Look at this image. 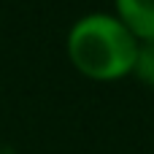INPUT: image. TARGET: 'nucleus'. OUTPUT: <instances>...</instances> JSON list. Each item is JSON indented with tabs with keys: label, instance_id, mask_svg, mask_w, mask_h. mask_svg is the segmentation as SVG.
Listing matches in <instances>:
<instances>
[{
	"label": "nucleus",
	"instance_id": "1",
	"mask_svg": "<svg viewBox=\"0 0 154 154\" xmlns=\"http://www.w3.org/2000/svg\"><path fill=\"white\" fill-rule=\"evenodd\" d=\"M138 38L114 11L81 14L65 32V54L76 73L97 84H114L133 76Z\"/></svg>",
	"mask_w": 154,
	"mask_h": 154
},
{
	"label": "nucleus",
	"instance_id": "2",
	"mask_svg": "<svg viewBox=\"0 0 154 154\" xmlns=\"http://www.w3.org/2000/svg\"><path fill=\"white\" fill-rule=\"evenodd\" d=\"M114 14L138 41L154 38V0H114Z\"/></svg>",
	"mask_w": 154,
	"mask_h": 154
},
{
	"label": "nucleus",
	"instance_id": "3",
	"mask_svg": "<svg viewBox=\"0 0 154 154\" xmlns=\"http://www.w3.org/2000/svg\"><path fill=\"white\" fill-rule=\"evenodd\" d=\"M133 76H135L143 87L154 89V38L138 43V57H135Z\"/></svg>",
	"mask_w": 154,
	"mask_h": 154
}]
</instances>
